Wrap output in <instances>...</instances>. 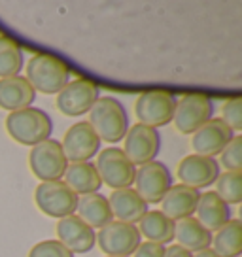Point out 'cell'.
Masks as SVG:
<instances>
[{"mask_svg": "<svg viewBox=\"0 0 242 257\" xmlns=\"http://www.w3.org/2000/svg\"><path fill=\"white\" fill-rule=\"evenodd\" d=\"M87 123L95 131L98 140H104L108 144L121 142L129 131V115L125 106L113 96H98V100L89 110Z\"/></svg>", "mask_w": 242, "mask_h": 257, "instance_id": "cell-1", "label": "cell"}, {"mask_svg": "<svg viewBox=\"0 0 242 257\" xmlns=\"http://www.w3.org/2000/svg\"><path fill=\"white\" fill-rule=\"evenodd\" d=\"M6 131L17 144L36 146L48 140L53 131V121L40 108H23L17 112H10L6 117Z\"/></svg>", "mask_w": 242, "mask_h": 257, "instance_id": "cell-2", "label": "cell"}, {"mask_svg": "<svg viewBox=\"0 0 242 257\" xmlns=\"http://www.w3.org/2000/svg\"><path fill=\"white\" fill-rule=\"evenodd\" d=\"M27 81L34 91L44 95H57L68 83L70 68L59 57L38 53L27 63Z\"/></svg>", "mask_w": 242, "mask_h": 257, "instance_id": "cell-3", "label": "cell"}, {"mask_svg": "<svg viewBox=\"0 0 242 257\" xmlns=\"http://www.w3.org/2000/svg\"><path fill=\"white\" fill-rule=\"evenodd\" d=\"M214 102L212 98L202 93H187L182 95L174 104L172 121L176 131L182 135H193L197 128H201L206 121L212 119Z\"/></svg>", "mask_w": 242, "mask_h": 257, "instance_id": "cell-4", "label": "cell"}, {"mask_svg": "<svg viewBox=\"0 0 242 257\" xmlns=\"http://www.w3.org/2000/svg\"><path fill=\"white\" fill-rule=\"evenodd\" d=\"M29 167L40 182H55L65 176L68 161L65 157L63 146L57 140H44L31 148L29 153Z\"/></svg>", "mask_w": 242, "mask_h": 257, "instance_id": "cell-5", "label": "cell"}, {"mask_svg": "<svg viewBox=\"0 0 242 257\" xmlns=\"http://www.w3.org/2000/svg\"><path fill=\"white\" fill-rule=\"evenodd\" d=\"M34 201L42 214L49 217L72 216L78 206V195L61 180L55 182H40L34 191Z\"/></svg>", "mask_w": 242, "mask_h": 257, "instance_id": "cell-6", "label": "cell"}, {"mask_svg": "<svg viewBox=\"0 0 242 257\" xmlns=\"http://www.w3.org/2000/svg\"><path fill=\"white\" fill-rule=\"evenodd\" d=\"M98 100V85L87 78H76L68 81L57 93V110L66 117H76L87 113Z\"/></svg>", "mask_w": 242, "mask_h": 257, "instance_id": "cell-7", "label": "cell"}, {"mask_svg": "<svg viewBox=\"0 0 242 257\" xmlns=\"http://www.w3.org/2000/svg\"><path fill=\"white\" fill-rule=\"evenodd\" d=\"M174 104H176V98L169 91L152 89L137 98L135 113H137L138 123H142L146 127H165L172 121Z\"/></svg>", "mask_w": 242, "mask_h": 257, "instance_id": "cell-8", "label": "cell"}, {"mask_svg": "<svg viewBox=\"0 0 242 257\" xmlns=\"http://www.w3.org/2000/svg\"><path fill=\"white\" fill-rule=\"evenodd\" d=\"M95 169L100 176V182L112 189H125L135 184L137 169L119 148H106L98 152Z\"/></svg>", "mask_w": 242, "mask_h": 257, "instance_id": "cell-9", "label": "cell"}, {"mask_svg": "<svg viewBox=\"0 0 242 257\" xmlns=\"http://www.w3.org/2000/svg\"><path fill=\"white\" fill-rule=\"evenodd\" d=\"M135 191L146 204H159L172 187V176L167 165L161 161H150L135 172Z\"/></svg>", "mask_w": 242, "mask_h": 257, "instance_id": "cell-10", "label": "cell"}, {"mask_svg": "<svg viewBox=\"0 0 242 257\" xmlns=\"http://www.w3.org/2000/svg\"><path fill=\"white\" fill-rule=\"evenodd\" d=\"M140 233L137 225L123 223V221H110L102 229H98L97 242L100 249L108 257H129L140 244Z\"/></svg>", "mask_w": 242, "mask_h": 257, "instance_id": "cell-11", "label": "cell"}, {"mask_svg": "<svg viewBox=\"0 0 242 257\" xmlns=\"http://www.w3.org/2000/svg\"><path fill=\"white\" fill-rule=\"evenodd\" d=\"M161 148V137L159 133L152 127H146L142 123H137L131 127L125 135V144L123 153L135 167H142L146 163L154 161Z\"/></svg>", "mask_w": 242, "mask_h": 257, "instance_id": "cell-12", "label": "cell"}, {"mask_svg": "<svg viewBox=\"0 0 242 257\" xmlns=\"http://www.w3.org/2000/svg\"><path fill=\"white\" fill-rule=\"evenodd\" d=\"M63 152L68 163H87L100 150V140L87 121H78L65 133Z\"/></svg>", "mask_w": 242, "mask_h": 257, "instance_id": "cell-13", "label": "cell"}, {"mask_svg": "<svg viewBox=\"0 0 242 257\" xmlns=\"http://www.w3.org/2000/svg\"><path fill=\"white\" fill-rule=\"evenodd\" d=\"M176 174L180 178V184L199 191L202 187H210L212 184H216L219 176V165L212 157H202L193 153L180 161Z\"/></svg>", "mask_w": 242, "mask_h": 257, "instance_id": "cell-14", "label": "cell"}, {"mask_svg": "<svg viewBox=\"0 0 242 257\" xmlns=\"http://www.w3.org/2000/svg\"><path fill=\"white\" fill-rule=\"evenodd\" d=\"M57 240L61 242L70 253H87L93 249L97 242V233L87 223H83L80 217L72 216L61 217L55 227Z\"/></svg>", "mask_w": 242, "mask_h": 257, "instance_id": "cell-15", "label": "cell"}, {"mask_svg": "<svg viewBox=\"0 0 242 257\" xmlns=\"http://www.w3.org/2000/svg\"><path fill=\"white\" fill-rule=\"evenodd\" d=\"M233 137L234 133L227 127L223 121L219 117H212L201 128H197L193 133L191 146H193L197 155L214 159V155H219L223 152V148L233 140Z\"/></svg>", "mask_w": 242, "mask_h": 257, "instance_id": "cell-16", "label": "cell"}, {"mask_svg": "<svg viewBox=\"0 0 242 257\" xmlns=\"http://www.w3.org/2000/svg\"><path fill=\"white\" fill-rule=\"evenodd\" d=\"M199 195L201 193L193 189V187H187L184 184L172 185L167 195L163 197L161 212L165 216L178 221V219H184V217H193L195 208H197V201H199Z\"/></svg>", "mask_w": 242, "mask_h": 257, "instance_id": "cell-17", "label": "cell"}, {"mask_svg": "<svg viewBox=\"0 0 242 257\" xmlns=\"http://www.w3.org/2000/svg\"><path fill=\"white\" fill-rule=\"evenodd\" d=\"M108 204L112 210V216L117 217V221L131 225L138 223L140 217L148 212V204L140 199V195L133 187L113 189L108 197Z\"/></svg>", "mask_w": 242, "mask_h": 257, "instance_id": "cell-18", "label": "cell"}, {"mask_svg": "<svg viewBox=\"0 0 242 257\" xmlns=\"http://www.w3.org/2000/svg\"><path fill=\"white\" fill-rule=\"evenodd\" d=\"M195 212H197L195 219L206 231H210V233L221 229L231 219V208H229V204H225L214 191H206L199 195Z\"/></svg>", "mask_w": 242, "mask_h": 257, "instance_id": "cell-19", "label": "cell"}, {"mask_svg": "<svg viewBox=\"0 0 242 257\" xmlns=\"http://www.w3.org/2000/svg\"><path fill=\"white\" fill-rule=\"evenodd\" d=\"M36 91L25 76H14L0 80V108L8 112L23 110L34 102Z\"/></svg>", "mask_w": 242, "mask_h": 257, "instance_id": "cell-20", "label": "cell"}, {"mask_svg": "<svg viewBox=\"0 0 242 257\" xmlns=\"http://www.w3.org/2000/svg\"><path fill=\"white\" fill-rule=\"evenodd\" d=\"M174 240L189 253H197L212 246V233L206 231L195 217H184L174 221Z\"/></svg>", "mask_w": 242, "mask_h": 257, "instance_id": "cell-21", "label": "cell"}, {"mask_svg": "<svg viewBox=\"0 0 242 257\" xmlns=\"http://www.w3.org/2000/svg\"><path fill=\"white\" fill-rule=\"evenodd\" d=\"M76 212L81 221L87 223L91 229H102L104 225L113 221L108 199L100 193H89V195L78 197Z\"/></svg>", "mask_w": 242, "mask_h": 257, "instance_id": "cell-22", "label": "cell"}, {"mask_svg": "<svg viewBox=\"0 0 242 257\" xmlns=\"http://www.w3.org/2000/svg\"><path fill=\"white\" fill-rule=\"evenodd\" d=\"M65 184L72 189L76 195H89L98 193L102 187L100 176L93 163H68L65 170Z\"/></svg>", "mask_w": 242, "mask_h": 257, "instance_id": "cell-23", "label": "cell"}, {"mask_svg": "<svg viewBox=\"0 0 242 257\" xmlns=\"http://www.w3.org/2000/svg\"><path fill=\"white\" fill-rule=\"evenodd\" d=\"M138 233L148 242L155 244H169L174 240V221L163 214L161 210L146 212L138 221Z\"/></svg>", "mask_w": 242, "mask_h": 257, "instance_id": "cell-24", "label": "cell"}, {"mask_svg": "<svg viewBox=\"0 0 242 257\" xmlns=\"http://www.w3.org/2000/svg\"><path fill=\"white\" fill-rule=\"evenodd\" d=\"M214 253L218 257H240L242 253V223L238 219H229L212 236Z\"/></svg>", "mask_w": 242, "mask_h": 257, "instance_id": "cell-25", "label": "cell"}, {"mask_svg": "<svg viewBox=\"0 0 242 257\" xmlns=\"http://www.w3.org/2000/svg\"><path fill=\"white\" fill-rule=\"evenodd\" d=\"M23 66V51L16 40L0 36V80L19 76Z\"/></svg>", "mask_w": 242, "mask_h": 257, "instance_id": "cell-26", "label": "cell"}, {"mask_svg": "<svg viewBox=\"0 0 242 257\" xmlns=\"http://www.w3.org/2000/svg\"><path fill=\"white\" fill-rule=\"evenodd\" d=\"M216 195L225 204L242 202V172H223L216 180Z\"/></svg>", "mask_w": 242, "mask_h": 257, "instance_id": "cell-27", "label": "cell"}, {"mask_svg": "<svg viewBox=\"0 0 242 257\" xmlns=\"http://www.w3.org/2000/svg\"><path fill=\"white\" fill-rule=\"evenodd\" d=\"M221 165L225 167V172H242V137L234 135L233 140L223 148L219 153Z\"/></svg>", "mask_w": 242, "mask_h": 257, "instance_id": "cell-28", "label": "cell"}, {"mask_svg": "<svg viewBox=\"0 0 242 257\" xmlns=\"http://www.w3.org/2000/svg\"><path fill=\"white\" fill-rule=\"evenodd\" d=\"M219 119L225 123L231 131H242V100L238 96L229 98L225 104L221 106V117Z\"/></svg>", "mask_w": 242, "mask_h": 257, "instance_id": "cell-29", "label": "cell"}, {"mask_svg": "<svg viewBox=\"0 0 242 257\" xmlns=\"http://www.w3.org/2000/svg\"><path fill=\"white\" fill-rule=\"evenodd\" d=\"M29 257H74L59 240H42L34 244Z\"/></svg>", "mask_w": 242, "mask_h": 257, "instance_id": "cell-30", "label": "cell"}, {"mask_svg": "<svg viewBox=\"0 0 242 257\" xmlns=\"http://www.w3.org/2000/svg\"><path fill=\"white\" fill-rule=\"evenodd\" d=\"M165 255V246L155 244V242H140L138 248L135 249L133 257H163Z\"/></svg>", "mask_w": 242, "mask_h": 257, "instance_id": "cell-31", "label": "cell"}, {"mask_svg": "<svg viewBox=\"0 0 242 257\" xmlns=\"http://www.w3.org/2000/svg\"><path fill=\"white\" fill-rule=\"evenodd\" d=\"M163 257H193V253H189L187 249H184L178 244H172L169 248H165V255Z\"/></svg>", "mask_w": 242, "mask_h": 257, "instance_id": "cell-32", "label": "cell"}, {"mask_svg": "<svg viewBox=\"0 0 242 257\" xmlns=\"http://www.w3.org/2000/svg\"><path fill=\"white\" fill-rule=\"evenodd\" d=\"M193 257H218V255H216V253L208 248V249H202V251H197Z\"/></svg>", "mask_w": 242, "mask_h": 257, "instance_id": "cell-33", "label": "cell"}, {"mask_svg": "<svg viewBox=\"0 0 242 257\" xmlns=\"http://www.w3.org/2000/svg\"><path fill=\"white\" fill-rule=\"evenodd\" d=\"M106 257H108V255H106Z\"/></svg>", "mask_w": 242, "mask_h": 257, "instance_id": "cell-34", "label": "cell"}]
</instances>
